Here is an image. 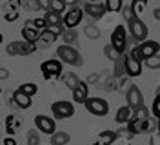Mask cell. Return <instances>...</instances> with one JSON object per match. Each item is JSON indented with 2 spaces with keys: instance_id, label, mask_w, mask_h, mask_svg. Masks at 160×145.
<instances>
[{
  "instance_id": "b9f144b4",
  "label": "cell",
  "mask_w": 160,
  "mask_h": 145,
  "mask_svg": "<svg viewBox=\"0 0 160 145\" xmlns=\"http://www.w3.org/2000/svg\"><path fill=\"white\" fill-rule=\"evenodd\" d=\"M38 4H40V7L44 11H49V6H51V0H38Z\"/></svg>"
},
{
  "instance_id": "9c48e42d",
  "label": "cell",
  "mask_w": 160,
  "mask_h": 145,
  "mask_svg": "<svg viewBox=\"0 0 160 145\" xmlns=\"http://www.w3.org/2000/svg\"><path fill=\"white\" fill-rule=\"evenodd\" d=\"M82 17H84V9H80L78 6H77V7H69L68 13L64 15L66 29H77V26L82 22Z\"/></svg>"
},
{
  "instance_id": "7bdbcfd3",
  "label": "cell",
  "mask_w": 160,
  "mask_h": 145,
  "mask_svg": "<svg viewBox=\"0 0 160 145\" xmlns=\"http://www.w3.org/2000/svg\"><path fill=\"white\" fill-rule=\"evenodd\" d=\"M4 145H17V140L13 136H8V138H4Z\"/></svg>"
},
{
  "instance_id": "277c9868",
  "label": "cell",
  "mask_w": 160,
  "mask_h": 145,
  "mask_svg": "<svg viewBox=\"0 0 160 145\" xmlns=\"http://www.w3.org/2000/svg\"><path fill=\"white\" fill-rule=\"evenodd\" d=\"M128 31H129V38L133 42H146L148 40V33H149V29L148 26L142 22L140 18H133L128 24Z\"/></svg>"
},
{
  "instance_id": "2e32d148",
  "label": "cell",
  "mask_w": 160,
  "mask_h": 145,
  "mask_svg": "<svg viewBox=\"0 0 160 145\" xmlns=\"http://www.w3.org/2000/svg\"><path fill=\"white\" fill-rule=\"evenodd\" d=\"M13 104H17V107H20V109H29V107L33 105L31 96H28L26 93H22L18 89L13 93Z\"/></svg>"
},
{
  "instance_id": "f1b7e54d",
  "label": "cell",
  "mask_w": 160,
  "mask_h": 145,
  "mask_svg": "<svg viewBox=\"0 0 160 145\" xmlns=\"http://www.w3.org/2000/svg\"><path fill=\"white\" fill-rule=\"evenodd\" d=\"M84 33H86V36L91 38V40H97L100 36V31H98V27H97L95 24H88V26L84 27Z\"/></svg>"
},
{
  "instance_id": "ee69618b",
  "label": "cell",
  "mask_w": 160,
  "mask_h": 145,
  "mask_svg": "<svg viewBox=\"0 0 160 145\" xmlns=\"http://www.w3.org/2000/svg\"><path fill=\"white\" fill-rule=\"evenodd\" d=\"M0 78H2V80H8V78H9V71H8L6 67L0 69Z\"/></svg>"
},
{
  "instance_id": "484cf974",
  "label": "cell",
  "mask_w": 160,
  "mask_h": 145,
  "mask_svg": "<svg viewBox=\"0 0 160 145\" xmlns=\"http://www.w3.org/2000/svg\"><path fill=\"white\" fill-rule=\"evenodd\" d=\"M18 91H22V93H26L28 96H35L37 93H38V85L37 84H33V82H26V84H22V85L18 87Z\"/></svg>"
},
{
  "instance_id": "7a4b0ae2",
  "label": "cell",
  "mask_w": 160,
  "mask_h": 145,
  "mask_svg": "<svg viewBox=\"0 0 160 145\" xmlns=\"http://www.w3.org/2000/svg\"><path fill=\"white\" fill-rule=\"evenodd\" d=\"M64 62L62 60H57V58H51V60H46L40 64V71L44 75V80H55V78H60L64 75Z\"/></svg>"
},
{
  "instance_id": "6da1fadb",
  "label": "cell",
  "mask_w": 160,
  "mask_h": 145,
  "mask_svg": "<svg viewBox=\"0 0 160 145\" xmlns=\"http://www.w3.org/2000/svg\"><path fill=\"white\" fill-rule=\"evenodd\" d=\"M57 56L64 64L73 65V67H82V64H84V58L80 55V51L77 47H73V46H66V44L58 46L57 47Z\"/></svg>"
},
{
  "instance_id": "d6986e66",
  "label": "cell",
  "mask_w": 160,
  "mask_h": 145,
  "mask_svg": "<svg viewBox=\"0 0 160 145\" xmlns=\"http://www.w3.org/2000/svg\"><path fill=\"white\" fill-rule=\"evenodd\" d=\"M60 80L66 84V87H69L71 91L80 84V78L77 76V73H75V71H68V73H64V75L60 76Z\"/></svg>"
},
{
  "instance_id": "d4e9b609",
  "label": "cell",
  "mask_w": 160,
  "mask_h": 145,
  "mask_svg": "<svg viewBox=\"0 0 160 145\" xmlns=\"http://www.w3.org/2000/svg\"><path fill=\"white\" fill-rule=\"evenodd\" d=\"M106 9L108 13H118L124 9V0H106Z\"/></svg>"
},
{
  "instance_id": "4fadbf2b",
  "label": "cell",
  "mask_w": 160,
  "mask_h": 145,
  "mask_svg": "<svg viewBox=\"0 0 160 145\" xmlns=\"http://www.w3.org/2000/svg\"><path fill=\"white\" fill-rule=\"evenodd\" d=\"M71 93H73V102H75V104H86L88 98H89V84L80 80V84L75 87Z\"/></svg>"
},
{
  "instance_id": "c3c4849f",
  "label": "cell",
  "mask_w": 160,
  "mask_h": 145,
  "mask_svg": "<svg viewBox=\"0 0 160 145\" xmlns=\"http://www.w3.org/2000/svg\"><path fill=\"white\" fill-rule=\"evenodd\" d=\"M157 131H158V136H160V118H157Z\"/></svg>"
},
{
  "instance_id": "f6af8a7d",
  "label": "cell",
  "mask_w": 160,
  "mask_h": 145,
  "mask_svg": "<svg viewBox=\"0 0 160 145\" xmlns=\"http://www.w3.org/2000/svg\"><path fill=\"white\" fill-rule=\"evenodd\" d=\"M95 82H98V75H91V76H88V84H95Z\"/></svg>"
},
{
  "instance_id": "cb8c5ba5",
  "label": "cell",
  "mask_w": 160,
  "mask_h": 145,
  "mask_svg": "<svg viewBox=\"0 0 160 145\" xmlns=\"http://www.w3.org/2000/svg\"><path fill=\"white\" fill-rule=\"evenodd\" d=\"M57 38H58V35H57L55 31H51V29H44L42 35H40V42H42L44 46H51V44H55V40Z\"/></svg>"
},
{
  "instance_id": "f35d334b",
  "label": "cell",
  "mask_w": 160,
  "mask_h": 145,
  "mask_svg": "<svg viewBox=\"0 0 160 145\" xmlns=\"http://www.w3.org/2000/svg\"><path fill=\"white\" fill-rule=\"evenodd\" d=\"M122 13H124V18H126V22H128V24H129L133 18H137V17H135V13H133V9H131V6L124 7V9H122Z\"/></svg>"
},
{
  "instance_id": "83f0119b",
  "label": "cell",
  "mask_w": 160,
  "mask_h": 145,
  "mask_svg": "<svg viewBox=\"0 0 160 145\" xmlns=\"http://www.w3.org/2000/svg\"><path fill=\"white\" fill-rule=\"evenodd\" d=\"M104 55L109 58V60H113V62H117V60H118V58L122 56L118 51H117V47H115L113 44H108V46L104 47Z\"/></svg>"
},
{
  "instance_id": "7c38bea8",
  "label": "cell",
  "mask_w": 160,
  "mask_h": 145,
  "mask_svg": "<svg viewBox=\"0 0 160 145\" xmlns=\"http://www.w3.org/2000/svg\"><path fill=\"white\" fill-rule=\"evenodd\" d=\"M138 47H140V55H142V62H144L146 58H151V56H155V55H158L160 44L157 40H146V42L140 44Z\"/></svg>"
},
{
  "instance_id": "4dcf8cb0",
  "label": "cell",
  "mask_w": 160,
  "mask_h": 145,
  "mask_svg": "<svg viewBox=\"0 0 160 145\" xmlns=\"http://www.w3.org/2000/svg\"><path fill=\"white\" fill-rule=\"evenodd\" d=\"M142 64H144L148 69H160V55H155V56H151V58H146Z\"/></svg>"
},
{
  "instance_id": "8992f818",
  "label": "cell",
  "mask_w": 160,
  "mask_h": 145,
  "mask_svg": "<svg viewBox=\"0 0 160 145\" xmlns=\"http://www.w3.org/2000/svg\"><path fill=\"white\" fill-rule=\"evenodd\" d=\"M111 44L117 47L120 55H124L126 53V49H128V29L124 27L122 24H118L117 27L113 29V33H111Z\"/></svg>"
},
{
  "instance_id": "d590c367",
  "label": "cell",
  "mask_w": 160,
  "mask_h": 145,
  "mask_svg": "<svg viewBox=\"0 0 160 145\" xmlns=\"http://www.w3.org/2000/svg\"><path fill=\"white\" fill-rule=\"evenodd\" d=\"M18 9H9L6 15H4V20L6 22H15V20H18Z\"/></svg>"
},
{
  "instance_id": "60d3db41",
  "label": "cell",
  "mask_w": 160,
  "mask_h": 145,
  "mask_svg": "<svg viewBox=\"0 0 160 145\" xmlns=\"http://www.w3.org/2000/svg\"><path fill=\"white\" fill-rule=\"evenodd\" d=\"M9 2V7L11 9H18L20 4H24V0H8Z\"/></svg>"
},
{
  "instance_id": "e575fe53",
  "label": "cell",
  "mask_w": 160,
  "mask_h": 145,
  "mask_svg": "<svg viewBox=\"0 0 160 145\" xmlns=\"http://www.w3.org/2000/svg\"><path fill=\"white\" fill-rule=\"evenodd\" d=\"M151 129H153V122H151V118L140 120V133H151Z\"/></svg>"
},
{
  "instance_id": "74e56055",
  "label": "cell",
  "mask_w": 160,
  "mask_h": 145,
  "mask_svg": "<svg viewBox=\"0 0 160 145\" xmlns=\"http://www.w3.org/2000/svg\"><path fill=\"white\" fill-rule=\"evenodd\" d=\"M33 27H37V29H40V31H44V29H48V22H46V18H44V17L35 18V20H33Z\"/></svg>"
},
{
  "instance_id": "52a82bcc",
  "label": "cell",
  "mask_w": 160,
  "mask_h": 145,
  "mask_svg": "<svg viewBox=\"0 0 160 145\" xmlns=\"http://www.w3.org/2000/svg\"><path fill=\"white\" fill-rule=\"evenodd\" d=\"M51 113L57 120H68L75 114V105L71 102H66V100H58L51 105Z\"/></svg>"
},
{
  "instance_id": "f546056e",
  "label": "cell",
  "mask_w": 160,
  "mask_h": 145,
  "mask_svg": "<svg viewBox=\"0 0 160 145\" xmlns=\"http://www.w3.org/2000/svg\"><path fill=\"white\" fill-rule=\"evenodd\" d=\"M68 7V4L64 2V0H51V6H49V11H55V13H64Z\"/></svg>"
},
{
  "instance_id": "4316f807",
  "label": "cell",
  "mask_w": 160,
  "mask_h": 145,
  "mask_svg": "<svg viewBox=\"0 0 160 145\" xmlns=\"http://www.w3.org/2000/svg\"><path fill=\"white\" fill-rule=\"evenodd\" d=\"M146 6H148V0H133V2H131V9H133V13H135L137 18H140V15L144 13Z\"/></svg>"
},
{
  "instance_id": "1f68e13d",
  "label": "cell",
  "mask_w": 160,
  "mask_h": 145,
  "mask_svg": "<svg viewBox=\"0 0 160 145\" xmlns=\"http://www.w3.org/2000/svg\"><path fill=\"white\" fill-rule=\"evenodd\" d=\"M133 116L138 118V120H146V118H149V109L146 105H140L137 109H133Z\"/></svg>"
},
{
  "instance_id": "681fc988",
  "label": "cell",
  "mask_w": 160,
  "mask_h": 145,
  "mask_svg": "<svg viewBox=\"0 0 160 145\" xmlns=\"http://www.w3.org/2000/svg\"><path fill=\"white\" fill-rule=\"evenodd\" d=\"M157 94H158V96H160V85H158V89H157Z\"/></svg>"
},
{
  "instance_id": "ba28073f",
  "label": "cell",
  "mask_w": 160,
  "mask_h": 145,
  "mask_svg": "<svg viewBox=\"0 0 160 145\" xmlns=\"http://www.w3.org/2000/svg\"><path fill=\"white\" fill-rule=\"evenodd\" d=\"M35 127L38 129L40 133L49 134V136L57 133V123H55V120L49 118V116H46V114H37L35 116Z\"/></svg>"
},
{
  "instance_id": "5bb4252c",
  "label": "cell",
  "mask_w": 160,
  "mask_h": 145,
  "mask_svg": "<svg viewBox=\"0 0 160 145\" xmlns=\"http://www.w3.org/2000/svg\"><path fill=\"white\" fill-rule=\"evenodd\" d=\"M126 75L129 78H137L142 75V60H135L126 55Z\"/></svg>"
},
{
  "instance_id": "ac0fdd59",
  "label": "cell",
  "mask_w": 160,
  "mask_h": 145,
  "mask_svg": "<svg viewBox=\"0 0 160 145\" xmlns=\"http://www.w3.org/2000/svg\"><path fill=\"white\" fill-rule=\"evenodd\" d=\"M44 18L48 22V27H53V26H66L64 24V17L60 13H55V11H46Z\"/></svg>"
},
{
  "instance_id": "3957f363",
  "label": "cell",
  "mask_w": 160,
  "mask_h": 145,
  "mask_svg": "<svg viewBox=\"0 0 160 145\" xmlns=\"http://www.w3.org/2000/svg\"><path fill=\"white\" fill-rule=\"evenodd\" d=\"M37 51V44H31L26 40H18V42H11L6 46V53L9 56H29Z\"/></svg>"
},
{
  "instance_id": "8fae6325",
  "label": "cell",
  "mask_w": 160,
  "mask_h": 145,
  "mask_svg": "<svg viewBox=\"0 0 160 145\" xmlns=\"http://www.w3.org/2000/svg\"><path fill=\"white\" fill-rule=\"evenodd\" d=\"M84 13L89 17V18L93 20H100L106 13H108V9H106V4H93V2H86L84 4Z\"/></svg>"
},
{
  "instance_id": "5b68a950",
  "label": "cell",
  "mask_w": 160,
  "mask_h": 145,
  "mask_svg": "<svg viewBox=\"0 0 160 145\" xmlns=\"http://www.w3.org/2000/svg\"><path fill=\"white\" fill-rule=\"evenodd\" d=\"M84 107L93 116H106L109 113V104L104 98H98V96H89L88 102L84 104Z\"/></svg>"
},
{
  "instance_id": "44dd1931",
  "label": "cell",
  "mask_w": 160,
  "mask_h": 145,
  "mask_svg": "<svg viewBox=\"0 0 160 145\" xmlns=\"http://www.w3.org/2000/svg\"><path fill=\"white\" fill-rule=\"evenodd\" d=\"M113 76L115 78H122V76H128L126 75V55H122V56L115 62V69H113Z\"/></svg>"
},
{
  "instance_id": "836d02e7",
  "label": "cell",
  "mask_w": 160,
  "mask_h": 145,
  "mask_svg": "<svg viewBox=\"0 0 160 145\" xmlns=\"http://www.w3.org/2000/svg\"><path fill=\"white\" fill-rule=\"evenodd\" d=\"M24 7L28 11H40L42 7H40L38 0H24Z\"/></svg>"
},
{
  "instance_id": "ffe728a7",
  "label": "cell",
  "mask_w": 160,
  "mask_h": 145,
  "mask_svg": "<svg viewBox=\"0 0 160 145\" xmlns=\"http://www.w3.org/2000/svg\"><path fill=\"white\" fill-rule=\"evenodd\" d=\"M69 140L71 136L66 131H57L55 134H51V145H68Z\"/></svg>"
},
{
  "instance_id": "7dc6e473",
  "label": "cell",
  "mask_w": 160,
  "mask_h": 145,
  "mask_svg": "<svg viewBox=\"0 0 160 145\" xmlns=\"http://www.w3.org/2000/svg\"><path fill=\"white\" fill-rule=\"evenodd\" d=\"M69 7H77V4H78V0H64Z\"/></svg>"
},
{
  "instance_id": "30bf717a",
  "label": "cell",
  "mask_w": 160,
  "mask_h": 145,
  "mask_svg": "<svg viewBox=\"0 0 160 145\" xmlns=\"http://www.w3.org/2000/svg\"><path fill=\"white\" fill-rule=\"evenodd\" d=\"M126 102H128V105L131 109H137V107L144 105V96H142V93H140L138 85H129L128 87V91H126Z\"/></svg>"
},
{
  "instance_id": "ab89813d",
  "label": "cell",
  "mask_w": 160,
  "mask_h": 145,
  "mask_svg": "<svg viewBox=\"0 0 160 145\" xmlns=\"http://www.w3.org/2000/svg\"><path fill=\"white\" fill-rule=\"evenodd\" d=\"M129 56L135 58V60H142V55H140V47H138V46H137V47H133L129 51Z\"/></svg>"
},
{
  "instance_id": "7402d4cb",
  "label": "cell",
  "mask_w": 160,
  "mask_h": 145,
  "mask_svg": "<svg viewBox=\"0 0 160 145\" xmlns=\"http://www.w3.org/2000/svg\"><path fill=\"white\" fill-rule=\"evenodd\" d=\"M118 133H115V131H102L98 134V140L102 142V145H113L115 140H118Z\"/></svg>"
},
{
  "instance_id": "8d00e7d4",
  "label": "cell",
  "mask_w": 160,
  "mask_h": 145,
  "mask_svg": "<svg viewBox=\"0 0 160 145\" xmlns=\"http://www.w3.org/2000/svg\"><path fill=\"white\" fill-rule=\"evenodd\" d=\"M151 113L155 114V118H160V96L157 94L153 100V107H151Z\"/></svg>"
},
{
  "instance_id": "d6a6232c",
  "label": "cell",
  "mask_w": 160,
  "mask_h": 145,
  "mask_svg": "<svg viewBox=\"0 0 160 145\" xmlns=\"http://www.w3.org/2000/svg\"><path fill=\"white\" fill-rule=\"evenodd\" d=\"M28 145H40V136H38V129L37 131H28Z\"/></svg>"
},
{
  "instance_id": "bcb514c9",
  "label": "cell",
  "mask_w": 160,
  "mask_h": 145,
  "mask_svg": "<svg viewBox=\"0 0 160 145\" xmlns=\"http://www.w3.org/2000/svg\"><path fill=\"white\" fill-rule=\"evenodd\" d=\"M153 17H155V20L160 22V7H155V9H153Z\"/></svg>"
},
{
  "instance_id": "603a6c76",
  "label": "cell",
  "mask_w": 160,
  "mask_h": 145,
  "mask_svg": "<svg viewBox=\"0 0 160 145\" xmlns=\"http://www.w3.org/2000/svg\"><path fill=\"white\" fill-rule=\"evenodd\" d=\"M62 40H64L66 46L77 44V42H78V31H77V29H66V31L62 33Z\"/></svg>"
},
{
  "instance_id": "e0dca14e",
  "label": "cell",
  "mask_w": 160,
  "mask_h": 145,
  "mask_svg": "<svg viewBox=\"0 0 160 145\" xmlns=\"http://www.w3.org/2000/svg\"><path fill=\"white\" fill-rule=\"evenodd\" d=\"M131 116H133V109L129 105H124V107H118L117 109V114H115V122L122 125V123H128L131 120Z\"/></svg>"
},
{
  "instance_id": "9a60e30c",
  "label": "cell",
  "mask_w": 160,
  "mask_h": 145,
  "mask_svg": "<svg viewBox=\"0 0 160 145\" xmlns=\"http://www.w3.org/2000/svg\"><path fill=\"white\" fill-rule=\"evenodd\" d=\"M40 35H42V31L37 29V27H33V26H24V27H22V38L26 40V42L37 44L40 40Z\"/></svg>"
}]
</instances>
